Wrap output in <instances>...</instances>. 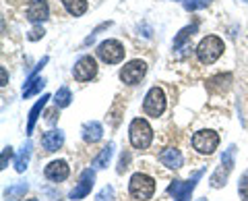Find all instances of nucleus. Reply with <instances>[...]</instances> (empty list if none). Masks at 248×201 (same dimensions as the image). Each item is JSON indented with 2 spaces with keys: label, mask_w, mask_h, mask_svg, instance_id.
<instances>
[{
  "label": "nucleus",
  "mask_w": 248,
  "mask_h": 201,
  "mask_svg": "<svg viewBox=\"0 0 248 201\" xmlns=\"http://www.w3.org/2000/svg\"><path fill=\"white\" fill-rule=\"evenodd\" d=\"M226 46H223V40L217 35H207L199 42L197 46V58L201 60L203 65H213L217 58L223 54Z\"/></svg>",
  "instance_id": "nucleus-1"
},
{
  "label": "nucleus",
  "mask_w": 248,
  "mask_h": 201,
  "mask_svg": "<svg viewBox=\"0 0 248 201\" xmlns=\"http://www.w3.org/2000/svg\"><path fill=\"white\" fill-rule=\"evenodd\" d=\"M128 137L133 148L137 150H147L153 141V129L145 118H135L128 127Z\"/></svg>",
  "instance_id": "nucleus-2"
},
{
  "label": "nucleus",
  "mask_w": 248,
  "mask_h": 201,
  "mask_svg": "<svg viewBox=\"0 0 248 201\" xmlns=\"http://www.w3.org/2000/svg\"><path fill=\"white\" fill-rule=\"evenodd\" d=\"M128 191H130V197H135L139 201H147V199H151V195L155 193V181L149 174L137 172L130 176Z\"/></svg>",
  "instance_id": "nucleus-3"
},
{
  "label": "nucleus",
  "mask_w": 248,
  "mask_h": 201,
  "mask_svg": "<svg viewBox=\"0 0 248 201\" xmlns=\"http://www.w3.org/2000/svg\"><path fill=\"white\" fill-rule=\"evenodd\" d=\"M234 158H236V145H230V148L223 151L219 168H217L213 172V176H211V187L213 189H219V187H223V184L228 183L232 170H234Z\"/></svg>",
  "instance_id": "nucleus-4"
},
{
  "label": "nucleus",
  "mask_w": 248,
  "mask_h": 201,
  "mask_svg": "<svg viewBox=\"0 0 248 201\" xmlns=\"http://www.w3.org/2000/svg\"><path fill=\"white\" fill-rule=\"evenodd\" d=\"M219 145V135L211 129H203V131H197L192 135V148H195L199 153L203 156H211V153L217 150Z\"/></svg>",
  "instance_id": "nucleus-5"
},
{
  "label": "nucleus",
  "mask_w": 248,
  "mask_h": 201,
  "mask_svg": "<svg viewBox=\"0 0 248 201\" xmlns=\"http://www.w3.org/2000/svg\"><path fill=\"white\" fill-rule=\"evenodd\" d=\"M143 110H145L147 117H153V118L161 117L164 110H166V94H164V89L161 87H151L149 91H147L145 102H143Z\"/></svg>",
  "instance_id": "nucleus-6"
},
{
  "label": "nucleus",
  "mask_w": 248,
  "mask_h": 201,
  "mask_svg": "<svg viewBox=\"0 0 248 201\" xmlns=\"http://www.w3.org/2000/svg\"><path fill=\"white\" fill-rule=\"evenodd\" d=\"M95 52L106 65H118V63H122L124 52L126 50H124V46L118 40H104L102 44L97 46Z\"/></svg>",
  "instance_id": "nucleus-7"
},
{
  "label": "nucleus",
  "mask_w": 248,
  "mask_h": 201,
  "mask_svg": "<svg viewBox=\"0 0 248 201\" xmlns=\"http://www.w3.org/2000/svg\"><path fill=\"white\" fill-rule=\"evenodd\" d=\"M201 176H203V170L195 172V176H192L190 181H174L168 187V193H170V195H174L176 201H188L190 199V193L195 191V187H197V183H199Z\"/></svg>",
  "instance_id": "nucleus-8"
},
{
  "label": "nucleus",
  "mask_w": 248,
  "mask_h": 201,
  "mask_svg": "<svg viewBox=\"0 0 248 201\" xmlns=\"http://www.w3.org/2000/svg\"><path fill=\"white\" fill-rule=\"evenodd\" d=\"M147 73V65L145 60H130V63H126L122 68H120V79L126 83V85H137L141 83V79L145 77Z\"/></svg>",
  "instance_id": "nucleus-9"
},
{
  "label": "nucleus",
  "mask_w": 248,
  "mask_h": 201,
  "mask_svg": "<svg viewBox=\"0 0 248 201\" xmlns=\"http://www.w3.org/2000/svg\"><path fill=\"white\" fill-rule=\"evenodd\" d=\"M93 184H95V172H93L91 168L83 170L81 176H79V183H77L75 189L68 193V199H71V201H79L83 197H87L91 193V189H93Z\"/></svg>",
  "instance_id": "nucleus-10"
},
{
  "label": "nucleus",
  "mask_w": 248,
  "mask_h": 201,
  "mask_svg": "<svg viewBox=\"0 0 248 201\" xmlns=\"http://www.w3.org/2000/svg\"><path fill=\"white\" fill-rule=\"evenodd\" d=\"M97 75V63L93 56H81L73 67V77L77 81H91Z\"/></svg>",
  "instance_id": "nucleus-11"
},
{
  "label": "nucleus",
  "mask_w": 248,
  "mask_h": 201,
  "mask_svg": "<svg viewBox=\"0 0 248 201\" xmlns=\"http://www.w3.org/2000/svg\"><path fill=\"white\" fill-rule=\"evenodd\" d=\"M44 174H46V179L52 181V183H62V181L68 179L71 168H68V164L64 160H54V162H50V164L46 166Z\"/></svg>",
  "instance_id": "nucleus-12"
},
{
  "label": "nucleus",
  "mask_w": 248,
  "mask_h": 201,
  "mask_svg": "<svg viewBox=\"0 0 248 201\" xmlns=\"http://www.w3.org/2000/svg\"><path fill=\"white\" fill-rule=\"evenodd\" d=\"M50 9H48V2L46 0H29V6H27V19L31 23H44L48 19Z\"/></svg>",
  "instance_id": "nucleus-13"
},
{
  "label": "nucleus",
  "mask_w": 248,
  "mask_h": 201,
  "mask_svg": "<svg viewBox=\"0 0 248 201\" xmlns=\"http://www.w3.org/2000/svg\"><path fill=\"white\" fill-rule=\"evenodd\" d=\"M62 143H64V133L60 129H52L42 137V145L46 151H58L62 148Z\"/></svg>",
  "instance_id": "nucleus-14"
},
{
  "label": "nucleus",
  "mask_w": 248,
  "mask_h": 201,
  "mask_svg": "<svg viewBox=\"0 0 248 201\" xmlns=\"http://www.w3.org/2000/svg\"><path fill=\"white\" fill-rule=\"evenodd\" d=\"M159 162H161V164H164V166H168V168L176 170V168H180V166L184 164V158H182L180 150L168 148V150H164V151L159 153Z\"/></svg>",
  "instance_id": "nucleus-15"
},
{
  "label": "nucleus",
  "mask_w": 248,
  "mask_h": 201,
  "mask_svg": "<svg viewBox=\"0 0 248 201\" xmlns=\"http://www.w3.org/2000/svg\"><path fill=\"white\" fill-rule=\"evenodd\" d=\"M102 137H104V127H102V122L89 120V122H85V125H83V139H85L87 143H97Z\"/></svg>",
  "instance_id": "nucleus-16"
},
{
  "label": "nucleus",
  "mask_w": 248,
  "mask_h": 201,
  "mask_svg": "<svg viewBox=\"0 0 248 201\" xmlns=\"http://www.w3.org/2000/svg\"><path fill=\"white\" fill-rule=\"evenodd\" d=\"M48 100H50V96L48 94H44L42 96V100L37 102L33 108L29 110V120H27V135H31L33 133V129H35V122H37V118H40V114H42V110H44V106L48 104Z\"/></svg>",
  "instance_id": "nucleus-17"
},
{
  "label": "nucleus",
  "mask_w": 248,
  "mask_h": 201,
  "mask_svg": "<svg viewBox=\"0 0 248 201\" xmlns=\"http://www.w3.org/2000/svg\"><path fill=\"white\" fill-rule=\"evenodd\" d=\"M44 85H46L44 77H33V79H27L25 85H23V100H27L31 96L40 94V91L44 89Z\"/></svg>",
  "instance_id": "nucleus-18"
},
{
  "label": "nucleus",
  "mask_w": 248,
  "mask_h": 201,
  "mask_svg": "<svg viewBox=\"0 0 248 201\" xmlns=\"http://www.w3.org/2000/svg\"><path fill=\"white\" fill-rule=\"evenodd\" d=\"M31 150H33V143L27 141V143L21 148L19 156L15 158V170H17V172H25V168H27V164H29V158H31Z\"/></svg>",
  "instance_id": "nucleus-19"
},
{
  "label": "nucleus",
  "mask_w": 248,
  "mask_h": 201,
  "mask_svg": "<svg viewBox=\"0 0 248 201\" xmlns=\"http://www.w3.org/2000/svg\"><path fill=\"white\" fill-rule=\"evenodd\" d=\"M62 6L68 11V15L73 17H81V15L87 13V0H62Z\"/></svg>",
  "instance_id": "nucleus-20"
},
{
  "label": "nucleus",
  "mask_w": 248,
  "mask_h": 201,
  "mask_svg": "<svg viewBox=\"0 0 248 201\" xmlns=\"http://www.w3.org/2000/svg\"><path fill=\"white\" fill-rule=\"evenodd\" d=\"M112 156H114V143H108L106 148L97 153V158L93 160V166H95V168H106L108 164H110Z\"/></svg>",
  "instance_id": "nucleus-21"
},
{
  "label": "nucleus",
  "mask_w": 248,
  "mask_h": 201,
  "mask_svg": "<svg viewBox=\"0 0 248 201\" xmlns=\"http://www.w3.org/2000/svg\"><path fill=\"white\" fill-rule=\"evenodd\" d=\"M197 29H199V23H197V21L192 23V25H188V27L180 29V34H178V35L174 37V48H180V46H182L184 42H188L190 37L197 34Z\"/></svg>",
  "instance_id": "nucleus-22"
},
{
  "label": "nucleus",
  "mask_w": 248,
  "mask_h": 201,
  "mask_svg": "<svg viewBox=\"0 0 248 201\" xmlns=\"http://www.w3.org/2000/svg\"><path fill=\"white\" fill-rule=\"evenodd\" d=\"M71 102H73V94H71L68 87H60L56 91V96H54V104H56V108H66V106H71Z\"/></svg>",
  "instance_id": "nucleus-23"
},
{
  "label": "nucleus",
  "mask_w": 248,
  "mask_h": 201,
  "mask_svg": "<svg viewBox=\"0 0 248 201\" xmlns=\"http://www.w3.org/2000/svg\"><path fill=\"white\" fill-rule=\"evenodd\" d=\"M27 189H29L27 183H17V184H13V187H9V189L4 191V197L9 199V201H15V199H19V197L25 195Z\"/></svg>",
  "instance_id": "nucleus-24"
},
{
  "label": "nucleus",
  "mask_w": 248,
  "mask_h": 201,
  "mask_svg": "<svg viewBox=\"0 0 248 201\" xmlns=\"http://www.w3.org/2000/svg\"><path fill=\"white\" fill-rule=\"evenodd\" d=\"M230 79H232V75H230V73H228V75H217V77H213V79H209L207 87L211 89V91H221V89H226V87H228Z\"/></svg>",
  "instance_id": "nucleus-25"
},
{
  "label": "nucleus",
  "mask_w": 248,
  "mask_h": 201,
  "mask_svg": "<svg viewBox=\"0 0 248 201\" xmlns=\"http://www.w3.org/2000/svg\"><path fill=\"white\" fill-rule=\"evenodd\" d=\"M207 4H211V0H186L184 9L186 11H199V9H205Z\"/></svg>",
  "instance_id": "nucleus-26"
},
{
  "label": "nucleus",
  "mask_w": 248,
  "mask_h": 201,
  "mask_svg": "<svg viewBox=\"0 0 248 201\" xmlns=\"http://www.w3.org/2000/svg\"><path fill=\"white\" fill-rule=\"evenodd\" d=\"M238 193H240V197H242V201H248V172H244L242 179H240Z\"/></svg>",
  "instance_id": "nucleus-27"
},
{
  "label": "nucleus",
  "mask_w": 248,
  "mask_h": 201,
  "mask_svg": "<svg viewBox=\"0 0 248 201\" xmlns=\"http://www.w3.org/2000/svg\"><path fill=\"white\" fill-rule=\"evenodd\" d=\"M112 199H114V187H110V184H106L95 197V201H112Z\"/></svg>",
  "instance_id": "nucleus-28"
},
{
  "label": "nucleus",
  "mask_w": 248,
  "mask_h": 201,
  "mask_svg": "<svg viewBox=\"0 0 248 201\" xmlns=\"http://www.w3.org/2000/svg\"><path fill=\"white\" fill-rule=\"evenodd\" d=\"M44 27L42 25H35L33 29H31V32H29V35H27V40H31V42H37V40H42V37H44Z\"/></svg>",
  "instance_id": "nucleus-29"
},
{
  "label": "nucleus",
  "mask_w": 248,
  "mask_h": 201,
  "mask_svg": "<svg viewBox=\"0 0 248 201\" xmlns=\"http://www.w3.org/2000/svg\"><path fill=\"white\" fill-rule=\"evenodd\" d=\"M13 158V148H11V145H9V148H4L2 150V158H0V168H6V164H9V160Z\"/></svg>",
  "instance_id": "nucleus-30"
},
{
  "label": "nucleus",
  "mask_w": 248,
  "mask_h": 201,
  "mask_svg": "<svg viewBox=\"0 0 248 201\" xmlns=\"http://www.w3.org/2000/svg\"><path fill=\"white\" fill-rule=\"evenodd\" d=\"M128 160H130V156L126 153V156H124L122 153V158H120V168H118V172H124V168H126V164H128Z\"/></svg>",
  "instance_id": "nucleus-31"
},
{
  "label": "nucleus",
  "mask_w": 248,
  "mask_h": 201,
  "mask_svg": "<svg viewBox=\"0 0 248 201\" xmlns=\"http://www.w3.org/2000/svg\"><path fill=\"white\" fill-rule=\"evenodd\" d=\"M0 73H2V83H0V85L4 87V85H6V68L2 67V68H0Z\"/></svg>",
  "instance_id": "nucleus-32"
},
{
  "label": "nucleus",
  "mask_w": 248,
  "mask_h": 201,
  "mask_svg": "<svg viewBox=\"0 0 248 201\" xmlns=\"http://www.w3.org/2000/svg\"><path fill=\"white\" fill-rule=\"evenodd\" d=\"M195 201H207V199H205V197H201V199H195Z\"/></svg>",
  "instance_id": "nucleus-33"
},
{
  "label": "nucleus",
  "mask_w": 248,
  "mask_h": 201,
  "mask_svg": "<svg viewBox=\"0 0 248 201\" xmlns=\"http://www.w3.org/2000/svg\"><path fill=\"white\" fill-rule=\"evenodd\" d=\"M25 201H40V199H25Z\"/></svg>",
  "instance_id": "nucleus-34"
},
{
  "label": "nucleus",
  "mask_w": 248,
  "mask_h": 201,
  "mask_svg": "<svg viewBox=\"0 0 248 201\" xmlns=\"http://www.w3.org/2000/svg\"><path fill=\"white\" fill-rule=\"evenodd\" d=\"M244 2H248V0H244Z\"/></svg>",
  "instance_id": "nucleus-35"
}]
</instances>
